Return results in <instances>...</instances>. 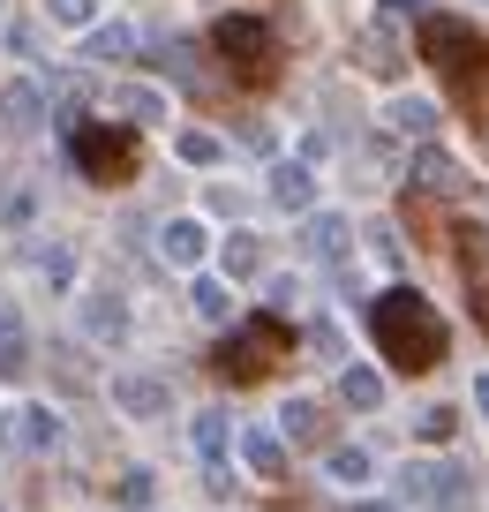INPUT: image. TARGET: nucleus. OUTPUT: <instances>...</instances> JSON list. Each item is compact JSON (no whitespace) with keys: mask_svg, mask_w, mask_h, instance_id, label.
<instances>
[{"mask_svg":"<svg viewBox=\"0 0 489 512\" xmlns=\"http://www.w3.org/2000/svg\"><path fill=\"white\" fill-rule=\"evenodd\" d=\"M369 339H377L384 362L407 369V377L444 362V317H437L414 287H384L377 302H369Z\"/></svg>","mask_w":489,"mask_h":512,"instance_id":"1","label":"nucleus"},{"mask_svg":"<svg viewBox=\"0 0 489 512\" xmlns=\"http://www.w3.org/2000/svg\"><path fill=\"white\" fill-rule=\"evenodd\" d=\"M68 159H76L83 181H98V189H121V181H136V136H128L121 121L68 128Z\"/></svg>","mask_w":489,"mask_h":512,"instance_id":"2","label":"nucleus"},{"mask_svg":"<svg viewBox=\"0 0 489 512\" xmlns=\"http://www.w3.org/2000/svg\"><path fill=\"white\" fill-rule=\"evenodd\" d=\"M414 46H422V61L437 68V76H452V83L482 76V31H474L467 16H422L414 23Z\"/></svg>","mask_w":489,"mask_h":512,"instance_id":"3","label":"nucleus"},{"mask_svg":"<svg viewBox=\"0 0 489 512\" xmlns=\"http://www.w3.org/2000/svg\"><path fill=\"white\" fill-rule=\"evenodd\" d=\"M211 53H219L241 83H264L271 68H279V46H271L264 16H219V23H211Z\"/></svg>","mask_w":489,"mask_h":512,"instance_id":"4","label":"nucleus"},{"mask_svg":"<svg viewBox=\"0 0 489 512\" xmlns=\"http://www.w3.org/2000/svg\"><path fill=\"white\" fill-rule=\"evenodd\" d=\"M286 339H294V332H286V317H271V309H264V317H249V324L219 347V369H226L234 384H249V377H264V369L286 354Z\"/></svg>","mask_w":489,"mask_h":512,"instance_id":"5","label":"nucleus"},{"mask_svg":"<svg viewBox=\"0 0 489 512\" xmlns=\"http://www.w3.org/2000/svg\"><path fill=\"white\" fill-rule=\"evenodd\" d=\"M106 400L121 407L128 422H158L166 407H174V384L158 377V369H113V377H106Z\"/></svg>","mask_w":489,"mask_h":512,"instance_id":"6","label":"nucleus"},{"mask_svg":"<svg viewBox=\"0 0 489 512\" xmlns=\"http://www.w3.org/2000/svg\"><path fill=\"white\" fill-rule=\"evenodd\" d=\"M128 332V302L113 287H76V347H113Z\"/></svg>","mask_w":489,"mask_h":512,"instance_id":"7","label":"nucleus"},{"mask_svg":"<svg viewBox=\"0 0 489 512\" xmlns=\"http://www.w3.org/2000/svg\"><path fill=\"white\" fill-rule=\"evenodd\" d=\"M279 437L286 452H332V407L324 400H309V392H294V400L279 407Z\"/></svg>","mask_w":489,"mask_h":512,"instance_id":"8","label":"nucleus"},{"mask_svg":"<svg viewBox=\"0 0 489 512\" xmlns=\"http://www.w3.org/2000/svg\"><path fill=\"white\" fill-rule=\"evenodd\" d=\"M46 121H53V98H46L38 76H8L0 83V128H8V136H38Z\"/></svg>","mask_w":489,"mask_h":512,"instance_id":"9","label":"nucleus"},{"mask_svg":"<svg viewBox=\"0 0 489 512\" xmlns=\"http://www.w3.org/2000/svg\"><path fill=\"white\" fill-rule=\"evenodd\" d=\"M301 249H309L316 264L347 272V264H354V219H347V211H309V219H301Z\"/></svg>","mask_w":489,"mask_h":512,"instance_id":"10","label":"nucleus"},{"mask_svg":"<svg viewBox=\"0 0 489 512\" xmlns=\"http://www.w3.org/2000/svg\"><path fill=\"white\" fill-rule=\"evenodd\" d=\"M158 256H166L174 272H204V256H211V226L196 219V211H181V219H158Z\"/></svg>","mask_w":489,"mask_h":512,"instance_id":"11","label":"nucleus"},{"mask_svg":"<svg viewBox=\"0 0 489 512\" xmlns=\"http://www.w3.org/2000/svg\"><path fill=\"white\" fill-rule=\"evenodd\" d=\"M23 272H31V279H46L53 294H76L83 256H76V241H31V249H23Z\"/></svg>","mask_w":489,"mask_h":512,"instance_id":"12","label":"nucleus"},{"mask_svg":"<svg viewBox=\"0 0 489 512\" xmlns=\"http://www.w3.org/2000/svg\"><path fill=\"white\" fill-rule=\"evenodd\" d=\"M422 475H429V497H422V505H437V512H474V505H482V490H474V467L429 460Z\"/></svg>","mask_w":489,"mask_h":512,"instance_id":"13","label":"nucleus"},{"mask_svg":"<svg viewBox=\"0 0 489 512\" xmlns=\"http://www.w3.org/2000/svg\"><path fill=\"white\" fill-rule=\"evenodd\" d=\"M16 445H23V452H61V445H68V422H61V407H46V400L16 407Z\"/></svg>","mask_w":489,"mask_h":512,"instance_id":"14","label":"nucleus"},{"mask_svg":"<svg viewBox=\"0 0 489 512\" xmlns=\"http://www.w3.org/2000/svg\"><path fill=\"white\" fill-rule=\"evenodd\" d=\"M384 369L377 362H339V407H354V415H377L384 407Z\"/></svg>","mask_w":489,"mask_h":512,"instance_id":"15","label":"nucleus"},{"mask_svg":"<svg viewBox=\"0 0 489 512\" xmlns=\"http://www.w3.org/2000/svg\"><path fill=\"white\" fill-rule=\"evenodd\" d=\"M106 106L121 113V128H151V121H166V106H174V98L158 91V83H113Z\"/></svg>","mask_w":489,"mask_h":512,"instance_id":"16","label":"nucleus"},{"mask_svg":"<svg viewBox=\"0 0 489 512\" xmlns=\"http://www.w3.org/2000/svg\"><path fill=\"white\" fill-rule=\"evenodd\" d=\"M23 369H31V324H23V309L0 294V384H16Z\"/></svg>","mask_w":489,"mask_h":512,"instance_id":"17","label":"nucleus"},{"mask_svg":"<svg viewBox=\"0 0 489 512\" xmlns=\"http://www.w3.org/2000/svg\"><path fill=\"white\" fill-rule=\"evenodd\" d=\"M128 53H136V23H128V16H98L91 23V31H83V61H91V68H113V61H128Z\"/></svg>","mask_w":489,"mask_h":512,"instance_id":"18","label":"nucleus"},{"mask_svg":"<svg viewBox=\"0 0 489 512\" xmlns=\"http://www.w3.org/2000/svg\"><path fill=\"white\" fill-rule=\"evenodd\" d=\"M414 189H429V196H459V189H467V166H459L452 151L422 144V151H414Z\"/></svg>","mask_w":489,"mask_h":512,"instance_id":"19","label":"nucleus"},{"mask_svg":"<svg viewBox=\"0 0 489 512\" xmlns=\"http://www.w3.org/2000/svg\"><path fill=\"white\" fill-rule=\"evenodd\" d=\"M234 445H241V467L256 482H286V445L271 430H234Z\"/></svg>","mask_w":489,"mask_h":512,"instance_id":"20","label":"nucleus"},{"mask_svg":"<svg viewBox=\"0 0 489 512\" xmlns=\"http://www.w3.org/2000/svg\"><path fill=\"white\" fill-rule=\"evenodd\" d=\"M271 204L301 211V219L316 211V181H309V166H301V159H279V166H271Z\"/></svg>","mask_w":489,"mask_h":512,"instance_id":"21","label":"nucleus"},{"mask_svg":"<svg viewBox=\"0 0 489 512\" xmlns=\"http://www.w3.org/2000/svg\"><path fill=\"white\" fill-rule=\"evenodd\" d=\"M384 121H392V136H414V144H429V136H437V106H429V98H414V91H399L392 106H384Z\"/></svg>","mask_w":489,"mask_h":512,"instance_id":"22","label":"nucleus"},{"mask_svg":"<svg viewBox=\"0 0 489 512\" xmlns=\"http://www.w3.org/2000/svg\"><path fill=\"white\" fill-rule=\"evenodd\" d=\"M189 437H196V452H204V467H219L226 445H234V422H226V407H196Z\"/></svg>","mask_w":489,"mask_h":512,"instance_id":"23","label":"nucleus"},{"mask_svg":"<svg viewBox=\"0 0 489 512\" xmlns=\"http://www.w3.org/2000/svg\"><path fill=\"white\" fill-rule=\"evenodd\" d=\"M324 475H332L339 490H369V482H377V460H369L362 445H332L324 452Z\"/></svg>","mask_w":489,"mask_h":512,"instance_id":"24","label":"nucleus"},{"mask_svg":"<svg viewBox=\"0 0 489 512\" xmlns=\"http://www.w3.org/2000/svg\"><path fill=\"white\" fill-rule=\"evenodd\" d=\"M219 264H226V287H241V279L264 272V241H256V234H226L219 241Z\"/></svg>","mask_w":489,"mask_h":512,"instance_id":"25","label":"nucleus"},{"mask_svg":"<svg viewBox=\"0 0 489 512\" xmlns=\"http://www.w3.org/2000/svg\"><path fill=\"white\" fill-rule=\"evenodd\" d=\"M189 302H196V317H204V324H226V317H234V287H226V279H211V272L189 279Z\"/></svg>","mask_w":489,"mask_h":512,"instance_id":"26","label":"nucleus"},{"mask_svg":"<svg viewBox=\"0 0 489 512\" xmlns=\"http://www.w3.org/2000/svg\"><path fill=\"white\" fill-rule=\"evenodd\" d=\"M174 159H181V166H196V174H211V166L226 159V144L211 136V128H181V136H174Z\"/></svg>","mask_w":489,"mask_h":512,"instance_id":"27","label":"nucleus"},{"mask_svg":"<svg viewBox=\"0 0 489 512\" xmlns=\"http://www.w3.org/2000/svg\"><path fill=\"white\" fill-rule=\"evenodd\" d=\"M362 61L377 68V76H392V68H399V46H392V23H384V16L362 31Z\"/></svg>","mask_w":489,"mask_h":512,"instance_id":"28","label":"nucleus"},{"mask_svg":"<svg viewBox=\"0 0 489 512\" xmlns=\"http://www.w3.org/2000/svg\"><path fill=\"white\" fill-rule=\"evenodd\" d=\"M46 23H61V31H91L98 0H46Z\"/></svg>","mask_w":489,"mask_h":512,"instance_id":"29","label":"nucleus"},{"mask_svg":"<svg viewBox=\"0 0 489 512\" xmlns=\"http://www.w3.org/2000/svg\"><path fill=\"white\" fill-rule=\"evenodd\" d=\"M113 497H121V505H151V497H158V475H151V467H128V475L113 482Z\"/></svg>","mask_w":489,"mask_h":512,"instance_id":"30","label":"nucleus"},{"mask_svg":"<svg viewBox=\"0 0 489 512\" xmlns=\"http://www.w3.org/2000/svg\"><path fill=\"white\" fill-rule=\"evenodd\" d=\"M0 219H8V234H31V219H38V196L23 189V196H8V211H0Z\"/></svg>","mask_w":489,"mask_h":512,"instance_id":"31","label":"nucleus"},{"mask_svg":"<svg viewBox=\"0 0 489 512\" xmlns=\"http://www.w3.org/2000/svg\"><path fill=\"white\" fill-rule=\"evenodd\" d=\"M452 430H459V415H452V407H429V415H422V437H429V445H444Z\"/></svg>","mask_w":489,"mask_h":512,"instance_id":"32","label":"nucleus"},{"mask_svg":"<svg viewBox=\"0 0 489 512\" xmlns=\"http://www.w3.org/2000/svg\"><path fill=\"white\" fill-rule=\"evenodd\" d=\"M309 339H316V347H309V354H324V362H347V347H339V332H332V324H316V332H309Z\"/></svg>","mask_w":489,"mask_h":512,"instance_id":"33","label":"nucleus"},{"mask_svg":"<svg viewBox=\"0 0 489 512\" xmlns=\"http://www.w3.org/2000/svg\"><path fill=\"white\" fill-rule=\"evenodd\" d=\"M474 407H482V415H489V369H482V377H474Z\"/></svg>","mask_w":489,"mask_h":512,"instance_id":"34","label":"nucleus"},{"mask_svg":"<svg viewBox=\"0 0 489 512\" xmlns=\"http://www.w3.org/2000/svg\"><path fill=\"white\" fill-rule=\"evenodd\" d=\"M384 8H392V16H407V8H429V0H384Z\"/></svg>","mask_w":489,"mask_h":512,"instance_id":"35","label":"nucleus"},{"mask_svg":"<svg viewBox=\"0 0 489 512\" xmlns=\"http://www.w3.org/2000/svg\"><path fill=\"white\" fill-rule=\"evenodd\" d=\"M347 512H392V505H347Z\"/></svg>","mask_w":489,"mask_h":512,"instance_id":"36","label":"nucleus"},{"mask_svg":"<svg viewBox=\"0 0 489 512\" xmlns=\"http://www.w3.org/2000/svg\"><path fill=\"white\" fill-rule=\"evenodd\" d=\"M482 317H489V287H482Z\"/></svg>","mask_w":489,"mask_h":512,"instance_id":"37","label":"nucleus"},{"mask_svg":"<svg viewBox=\"0 0 489 512\" xmlns=\"http://www.w3.org/2000/svg\"><path fill=\"white\" fill-rule=\"evenodd\" d=\"M0 23H8V0H0Z\"/></svg>","mask_w":489,"mask_h":512,"instance_id":"38","label":"nucleus"},{"mask_svg":"<svg viewBox=\"0 0 489 512\" xmlns=\"http://www.w3.org/2000/svg\"><path fill=\"white\" fill-rule=\"evenodd\" d=\"M0 512H8V505H0Z\"/></svg>","mask_w":489,"mask_h":512,"instance_id":"39","label":"nucleus"}]
</instances>
